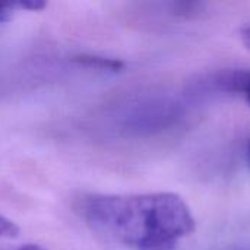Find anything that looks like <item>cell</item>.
Segmentation results:
<instances>
[{
	"mask_svg": "<svg viewBox=\"0 0 250 250\" xmlns=\"http://www.w3.org/2000/svg\"><path fill=\"white\" fill-rule=\"evenodd\" d=\"M202 85L205 91L242 95L250 104V69H227L208 75Z\"/></svg>",
	"mask_w": 250,
	"mask_h": 250,
	"instance_id": "obj_2",
	"label": "cell"
},
{
	"mask_svg": "<svg viewBox=\"0 0 250 250\" xmlns=\"http://www.w3.org/2000/svg\"><path fill=\"white\" fill-rule=\"evenodd\" d=\"M81 211L97 231L135 250H174L195 231L190 208L170 192L94 195Z\"/></svg>",
	"mask_w": 250,
	"mask_h": 250,
	"instance_id": "obj_1",
	"label": "cell"
},
{
	"mask_svg": "<svg viewBox=\"0 0 250 250\" xmlns=\"http://www.w3.org/2000/svg\"><path fill=\"white\" fill-rule=\"evenodd\" d=\"M75 63H79L82 66L95 67L100 70H110V72H120L125 67V63L119 59H110V57H101V56H91V54H81L75 56L72 59Z\"/></svg>",
	"mask_w": 250,
	"mask_h": 250,
	"instance_id": "obj_3",
	"label": "cell"
},
{
	"mask_svg": "<svg viewBox=\"0 0 250 250\" xmlns=\"http://www.w3.org/2000/svg\"><path fill=\"white\" fill-rule=\"evenodd\" d=\"M15 4H16V9H26V10H42L47 6L45 1H35V0L18 1Z\"/></svg>",
	"mask_w": 250,
	"mask_h": 250,
	"instance_id": "obj_6",
	"label": "cell"
},
{
	"mask_svg": "<svg viewBox=\"0 0 250 250\" xmlns=\"http://www.w3.org/2000/svg\"><path fill=\"white\" fill-rule=\"evenodd\" d=\"M240 37H242L245 45L250 50V25H246L240 29Z\"/></svg>",
	"mask_w": 250,
	"mask_h": 250,
	"instance_id": "obj_7",
	"label": "cell"
},
{
	"mask_svg": "<svg viewBox=\"0 0 250 250\" xmlns=\"http://www.w3.org/2000/svg\"><path fill=\"white\" fill-rule=\"evenodd\" d=\"M19 231V227L13 221L0 215V239H16Z\"/></svg>",
	"mask_w": 250,
	"mask_h": 250,
	"instance_id": "obj_4",
	"label": "cell"
},
{
	"mask_svg": "<svg viewBox=\"0 0 250 250\" xmlns=\"http://www.w3.org/2000/svg\"><path fill=\"white\" fill-rule=\"evenodd\" d=\"M234 250H250V248H243V249H234Z\"/></svg>",
	"mask_w": 250,
	"mask_h": 250,
	"instance_id": "obj_10",
	"label": "cell"
},
{
	"mask_svg": "<svg viewBox=\"0 0 250 250\" xmlns=\"http://www.w3.org/2000/svg\"><path fill=\"white\" fill-rule=\"evenodd\" d=\"M246 157H248V163H249L250 167V141L248 142V148H246Z\"/></svg>",
	"mask_w": 250,
	"mask_h": 250,
	"instance_id": "obj_9",
	"label": "cell"
},
{
	"mask_svg": "<svg viewBox=\"0 0 250 250\" xmlns=\"http://www.w3.org/2000/svg\"><path fill=\"white\" fill-rule=\"evenodd\" d=\"M16 250H44L42 248H40V246H37V245H23V246H21L19 249Z\"/></svg>",
	"mask_w": 250,
	"mask_h": 250,
	"instance_id": "obj_8",
	"label": "cell"
},
{
	"mask_svg": "<svg viewBox=\"0 0 250 250\" xmlns=\"http://www.w3.org/2000/svg\"><path fill=\"white\" fill-rule=\"evenodd\" d=\"M16 10L15 3H0V22H9L13 16V12Z\"/></svg>",
	"mask_w": 250,
	"mask_h": 250,
	"instance_id": "obj_5",
	"label": "cell"
}]
</instances>
